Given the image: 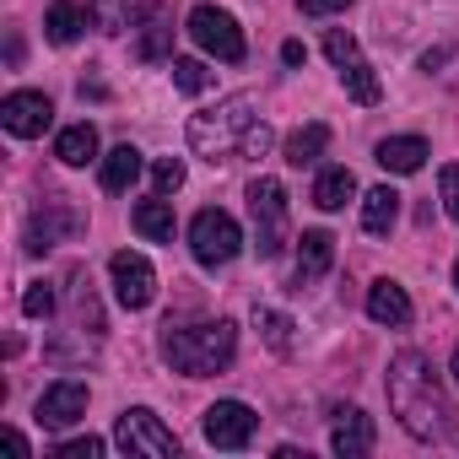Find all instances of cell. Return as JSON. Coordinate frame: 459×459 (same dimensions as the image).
<instances>
[{"label": "cell", "instance_id": "17", "mask_svg": "<svg viewBox=\"0 0 459 459\" xmlns=\"http://www.w3.org/2000/svg\"><path fill=\"white\" fill-rule=\"evenodd\" d=\"M55 157L65 162V168H87L92 157H98V130L82 119V125H65L60 130V141H55Z\"/></svg>", "mask_w": 459, "mask_h": 459}, {"label": "cell", "instance_id": "21", "mask_svg": "<svg viewBox=\"0 0 459 459\" xmlns=\"http://www.w3.org/2000/svg\"><path fill=\"white\" fill-rule=\"evenodd\" d=\"M82 28H87V12L76 6V0H55V6L44 12V33H49V44H76Z\"/></svg>", "mask_w": 459, "mask_h": 459}, {"label": "cell", "instance_id": "12", "mask_svg": "<svg viewBox=\"0 0 459 459\" xmlns=\"http://www.w3.org/2000/svg\"><path fill=\"white\" fill-rule=\"evenodd\" d=\"M373 416L368 411H357V405H346V411H335V427H330V448L341 454V459H362V454H373Z\"/></svg>", "mask_w": 459, "mask_h": 459}, {"label": "cell", "instance_id": "10", "mask_svg": "<svg viewBox=\"0 0 459 459\" xmlns=\"http://www.w3.org/2000/svg\"><path fill=\"white\" fill-rule=\"evenodd\" d=\"M87 416V384L82 378H60V384H49L44 394H39V405H33V421L39 427H76Z\"/></svg>", "mask_w": 459, "mask_h": 459}, {"label": "cell", "instance_id": "35", "mask_svg": "<svg viewBox=\"0 0 459 459\" xmlns=\"http://www.w3.org/2000/svg\"><path fill=\"white\" fill-rule=\"evenodd\" d=\"M162 49H168V28H157V33H146V39H141V60H157Z\"/></svg>", "mask_w": 459, "mask_h": 459}, {"label": "cell", "instance_id": "28", "mask_svg": "<svg viewBox=\"0 0 459 459\" xmlns=\"http://www.w3.org/2000/svg\"><path fill=\"white\" fill-rule=\"evenodd\" d=\"M152 184H157V195H173V189H184V162H178V157H162V162L152 168Z\"/></svg>", "mask_w": 459, "mask_h": 459}, {"label": "cell", "instance_id": "38", "mask_svg": "<svg viewBox=\"0 0 459 459\" xmlns=\"http://www.w3.org/2000/svg\"><path fill=\"white\" fill-rule=\"evenodd\" d=\"M454 287H459V260H454Z\"/></svg>", "mask_w": 459, "mask_h": 459}, {"label": "cell", "instance_id": "19", "mask_svg": "<svg viewBox=\"0 0 459 459\" xmlns=\"http://www.w3.org/2000/svg\"><path fill=\"white\" fill-rule=\"evenodd\" d=\"M130 221H135V233H141V238H152V244H173V205H168L162 195H157V200H141Z\"/></svg>", "mask_w": 459, "mask_h": 459}, {"label": "cell", "instance_id": "3", "mask_svg": "<svg viewBox=\"0 0 459 459\" xmlns=\"http://www.w3.org/2000/svg\"><path fill=\"white\" fill-rule=\"evenodd\" d=\"M260 125V103L249 92L216 103L211 114H195L189 119V146L205 157V162H227V157H244V141L255 135Z\"/></svg>", "mask_w": 459, "mask_h": 459}, {"label": "cell", "instance_id": "34", "mask_svg": "<svg viewBox=\"0 0 459 459\" xmlns=\"http://www.w3.org/2000/svg\"><path fill=\"white\" fill-rule=\"evenodd\" d=\"M351 0H303V17H330V12H346Z\"/></svg>", "mask_w": 459, "mask_h": 459}, {"label": "cell", "instance_id": "7", "mask_svg": "<svg viewBox=\"0 0 459 459\" xmlns=\"http://www.w3.org/2000/svg\"><path fill=\"white\" fill-rule=\"evenodd\" d=\"M189 39H195L205 55H216L221 65H238V60L249 55L238 22L227 17V12H216V6H195V12H189Z\"/></svg>", "mask_w": 459, "mask_h": 459}, {"label": "cell", "instance_id": "32", "mask_svg": "<svg viewBox=\"0 0 459 459\" xmlns=\"http://www.w3.org/2000/svg\"><path fill=\"white\" fill-rule=\"evenodd\" d=\"M103 448H108L103 437H71V443H60L55 454H60V459H98Z\"/></svg>", "mask_w": 459, "mask_h": 459}, {"label": "cell", "instance_id": "31", "mask_svg": "<svg viewBox=\"0 0 459 459\" xmlns=\"http://www.w3.org/2000/svg\"><path fill=\"white\" fill-rule=\"evenodd\" d=\"M325 55H330L335 65H346V60H357V39L341 33V28H330V33H325Z\"/></svg>", "mask_w": 459, "mask_h": 459}, {"label": "cell", "instance_id": "37", "mask_svg": "<svg viewBox=\"0 0 459 459\" xmlns=\"http://www.w3.org/2000/svg\"><path fill=\"white\" fill-rule=\"evenodd\" d=\"M448 373H454V384H459V351H454V362H448Z\"/></svg>", "mask_w": 459, "mask_h": 459}, {"label": "cell", "instance_id": "1", "mask_svg": "<svg viewBox=\"0 0 459 459\" xmlns=\"http://www.w3.org/2000/svg\"><path fill=\"white\" fill-rule=\"evenodd\" d=\"M389 411L416 443H443L454 432V405L437 384V368L421 351H400L389 362Z\"/></svg>", "mask_w": 459, "mask_h": 459}, {"label": "cell", "instance_id": "29", "mask_svg": "<svg viewBox=\"0 0 459 459\" xmlns=\"http://www.w3.org/2000/svg\"><path fill=\"white\" fill-rule=\"evenodd\" d=\"M22 314H28V319H49V314H55V287H44V281H39V287H28Z\"/></svg>", "mask_w": 459, "mask_h": 459}, {"label": "cell", "instance_id": "26", "mask_svg": "<svg viewBox=\"0 0 459 459\" xmlns=\"http://www.w3.org/2000/svg\"><path fill=\"white\" fill-rule=\"evenodd\" d=\"M255 325H260V335H265V346H271V351H281V357L292 351V319H287V314L260 308V314H255Z\"/></svg>", "mask_w": 459, "mask_h": 459}, {"label": "cell", "instance_id": "33", "mask_svg": "<svg viewBox=\"0 0 459 459\" xmlns=\"http://www.w3.org/2000/svg\"><path fill=\"white\" fill-rule=\"evenodd\" d=\"M271 141H276V135H271V125L260 119V125H255V135L244 141V157H265V152H271Z\"/></svg>", "mask_w": 459, "mask_h": 459}, {"label": "cell", "instance_id": "14", "mask_svg": "<svg viewBox=\"0 0 459 459\" xmlns=\"http://www.w3.org/2000/svg\"><path fill=\"white\" fill-rule=\"evenodd\" d=\"M157 6H162V0H92V22H98L103 33H130V28H141Z\"/></svg>", "mask_w": 459, "mask_h": 459}, {"label": "cell", "instance_id": "30", "mask_svg": "<svg viewBox=\"0 0 459 459\" xmlns=\"http://www.w3.org/2000/svg\"><path fill=\"white\" fill-rule=\"evenodd\" d=\"M437 195H443V211L459 221V162H448V168L437 173Z\"/></svg>", "mask_w": 459, "mask_h": 459}, {"label": "cell", "instance_id": "13", "mask_svg": "<svg viewBox=\"0 0 459 459\" xmlns=\"http://www.w3.org/2000/svg\"><path fill=\"white\" fill-rule=\"evenodd\" d=\"M330 265H335V238L325 233V227H308V233L298 238V287H314Z\"/></svg>", "mask_w": 459, "mask_h": 459}, {"label": "cell", "instance_id": "4", "mask_svg": "<svg viewBox=\"0 0 459 459\" xmlns=\"http://www.w3.org/2000/svg\"><path fill=\"white\" fill-rule=\"evenodd\" d=\"M249 216H255L260 260H276L287 249V189H281V178H255L249 184Z\"/></svg>", "mask_w": 459, "mask_h": 459}, {"label": "cell", "instance_id": "27", "mask_svg": "<svg viewBox=\"0 0 459 459\" xmlns=\"http://www.w3.org/2000/svg\"><path fill=\"white\" fill-rule=\"evenodd\" d=\"M168 71H173V87H178V92H189V98L211 87V71H205L200 60H173Z\"/></svg>", "mask_w": 459, "mask_h": 459}, {"label": "cell", "instance_id": "36", "mask_svg": "<svg viewBox=\"0 0 459 459\" xmlns=\"http://www.w3.org/2000/svg\"><path fill=\"white\" fill-rule=\"evenodd\" d=\"M281 60H287V65H303V60H308V49H303L298 39H287V44H281Z\"/></svg>", "mask_w": 459, "mask_h": 459}, {"label": "cell", "instance_id": "23", "mask_svg": "<svg viewBox=\"0 0 459 459\" xmlns=\"http://www.w3.org/2000/svg\"><path fill=\"white\" fill-rule=\"evenodd\" d=\"M351 195H357L351 168H325V173L314 178V205H319V211H341Z\"/></svg>", "mask_w": 459, "mask_h": 459}, {"label": "cell", "instance_id": "18", "mask_svg": "<svg viewBox=\"0 0 459 459\" xmlns=\"http://www.w3.org/2000/svg\"><path fill=\"white\" fill-rule=\"evenodd\" d=\"M394 216H400V195H394L389 184H378V189H368V195H362V227H368L373 238H384V233H389Z\"/></svg>", "mask_w": 459, "mask_h": 459}, {"label": "cell", "instance_id": "9", "mask_svg": "<svg viewBox=\"0 0 459 459\" xmlns=\"http://www.w3.org/2000/svg\"><path fill=\"white\" fill-rule=\"evenodd\" d=\"M200 427H205V443H211V448H249L260 416H255L244 400H216V405H205Z\"/></svg>", "mask_w": 459, "mask_h": 459}, {"label": "cell", "instance_id": "8", "mask_svg": "<svg viewBox=\"0 0 459 459\" xmlns=\"http://www.w3.org/2000/svg\"><path fill=\"white\" fill-rule=\"evenodd\" d=\"M108 276H114V298H119V308H130V314L152 308V298H157V271H152L146 255L119 249V255L108 260Z\"/></svg>", "mask_w": 459, "mask_h": 459}, {"label": "cell", "instance_id": "22", "mask_svg": "<svg viewBox=\"0 0 459 459\" xmlns=\"http://www.w3.org/2000/svg\"><path fill=\"white\" fill-rule=\"evenodd\" d=\"M341 87H346V98H351V103H362V108H373V103L384 98V87H378V76H373V65H368L362 55L341 65Z\"/></svg>", "mask_w": 459, "mask_h": 459}, {"label": "cell", "instance_id": "2", "mask_svg": "<svg viewBox=\"0 0 459 459\" xmlns=\"http://www.w3.org/2000/svg\"><path fill=\"white\" fill-rule=\"evenodd\" d=\"M162 357L184 378H211V373H221L227 362L238 357V325L233 319H211V325H195V330H173L168 325Z\"/></svg>", "mask_w": 459, "mask_h": 459}, {"label": "cell", "instance_id": "5", "mask_svg": "<svg viewBox=\"0 0 459 459\" xmlns=\"http://www.w3.org/2000/svg\"><path fill=\"white\" fill-rule=\"evenodd\" d=\"M114 443H119L130 459H168V454H178L173 427H162V416L146 411V405L119 411V421H114Z\"/></svg>", "mask_w": 459, "mask_h": 459}, {"label": "cell", "instance_id": "20", "mask_svg": "<svg viewBox=\"0 0 459 459\" xmlns=\"http://www.w3.org/2000/svg\"><path fill=\"white\" fill-rule=\"evenodd\" d=\"M135 178H141V152L125 141V146H114V152L103 157V189H108V195H125Z\"/></svg>", "mask_w": 459, "mask_h": 459}, {"label": "cell", "instance_id": "11", "mask_svg": "<svg viewBox=\"0 0 459 459\" xmlns=\"http://www.w3.org/2000/svg\"><path fill=\"white\" fill-rule=\"evenodd\" d=\"M49 119H55V103H49L44 92H12L6 103H0V125H6L12 135H22V141L44 135Z\"/></svg>", "mask_w": 459, "mask_h": 459}, {"label": "cell", "instance_id": "6", "mask_svg": "<svg viewBox=\"0 0 459 459\" xmlns=\"http://www.w3.org/2000/svg\"><path fill=\"white\" fill-rule=\"evenodd\" d=\"M189 249H195L200 265H233L238 249H244V227L227 216V211L205 205V211L189 221Z\"/></svg>", "mask_w": 459, "mask_h": 459}, {"label": "cell", "instance_id": "25", "mask_svg": "<svg viewBox=\"0 0 459 459\" xmlns=\"http://www.w3.org/2000/svg\"><path fill=\"white\" fill-rule=\"evenodd\" d=\"M60 227H76V216H71V211H60V205L49 200V216L39 211V216H33V227H28V249H33V255H44V249L55 244Z\"/></svg>", "mask_w": 459, "mask_h": 459}, {"label": "cell", "instance_id": "24", "mask_svg": "<svg viewBox=\"0 0 459 459\" xmlns=\"http://www.w3.org/2000/svg\"><path fill=\"white\" fill-rule=\"evenodd\" d=\"M325 146H330V125H303V130L287 135V162L292 168H308V162L325 157Z\"/></svg>", "mask_w": 459, "mask_h": 459}, {"label": "cell", "instance_id": "15", "mask_svg": "<svg viewBox=\"0 0 459 459\" xmlns=\"http://www.w3.org/2000/svg\"><path fill=\"white\" fill-rule=\"evenodd\" d=\"M368 319H373V325H389V330L411 325V298H405V287L373 281V287H368Z\"/></svg>", "mask_w": 459, "mask_h": 459}, {"label": "cell", "instance_id": "16", "mask_svg": "<svg viewBox=\"0 0 459 459\" xmlns=\"http://www.w3.org/2000/svg\"><path fill=\"white\" fill-rule=\"evenodd\" d=\"M427 162V141L421 135H389L378 141V168L384 173H421Z\"/></svg>", "mask_w": 459, "mask_h": 459}]
</instances>
